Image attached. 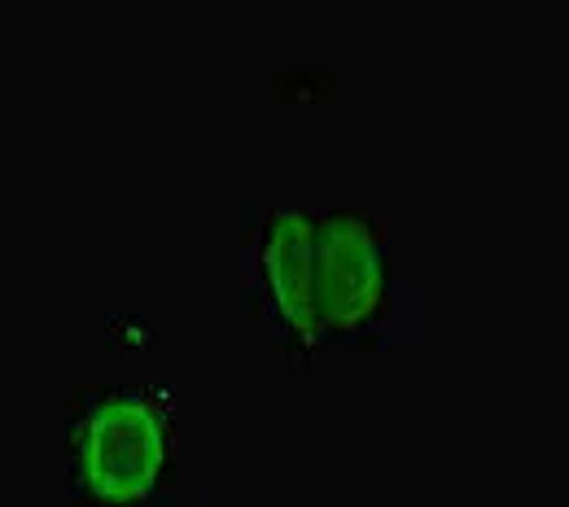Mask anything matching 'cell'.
<instances>
[{
    "label": "cell",
    "instance_id": "6da1fadb",
    "mask_svg": "<svg viewBox=\"0 0 569 507\" xmlns=\"http://www.w3.org/2000/svg\"><path fill=\"white\" fill-rule=\"evenodd\" d=\"M180 398L153 381H97L71 398V507H176Z\"/></svg>",
    "mask_w": 569,
    "mask_h": 507
},
{
    "label": "cell",
    "instance_id": "7a4b0ae2",
    "mask_svg": "<svg viewBox=\"0 0 569 507\" xmlns=\"http://www.w3.org/2000/svg\"><path fill=\"white\" fill-rule=\"evenodd\" d=\"M316 227L320 211L259 206L246 236L250 311L272 333L289 372H307L325 346L316 311Z\"/></svg>",
    "mask_w": 569,
    "mask_h": 507
},
{
    "label": "cell",
    "instance_id": "3957f363",
    "mask_svg": "<svg viewBox=\"0 0 569 507\" xmlns=\"http://www.w3.org/2000/svg\"><path fill=\"white\" fill-rule=\"evenodd\" d=\"M316 311L325 346L368 351L390 320L386 227L363 211H320L316 227Z\"/></svg>",
    "mask_w": 569,
    "mask_h": 507
}]
</instances>
